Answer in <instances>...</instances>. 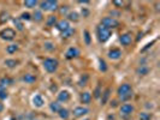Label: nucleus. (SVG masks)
<instances>
[{
	"mask_svg": "<svg viewBox=\"0 0 160 120\" xmlns=\"http://www.w3.org/2000/svg\"><path fill=\"white\" fill-rule=\"evenodd\" d=\"M117 95H118L120 101H123V102L129 101L132 97V88H131V85L128 84V83L120 84L118 90H117Z\"/></svg>",
	"mask_w": 160,
	"mask_h": 120,
	"instance_id": "f257e3e1",
	"label": "nucleus"
},
{
	"mask_svg": "<svg viewBox=\"0 0 160 120\" xmlns=\"http://www.w3.org/2000/svg\"><path fill=\"white\" fill-rule=\"evenodd\" d=\"M96 35H98V40L100 41L101 43H104V42L110 40V37H111V30L107 29V28H105L104 25L100 24L96 28Z\"/></svg>",
	"mask_w": 160,
	"mask_h": 120,
	"instance_id": "f03ea898",
	"label": "nucleus"
},
{
	"mask_svg": "<svg viewBox=\"0 0 160 120\" xmlns=\"http://www.w3.org/2000/svg\"><path fill=\"white\" fill-rule=\"evenodd\" d=\"M58 60L57 59H53V58H47L43 60V69L48 72V73H54L58 69Z\"/></svg>",
	"mask_w": 160,
	"mask_h": 120,
	"instance_id": "7ed1b4c3",
	"label": "nucleus"
},
{
	"mask_svg": "<svg viewBox=\"0 0 160 120\" xmlns=\"http://www.w3.org/2000/svg\"><path fill=\"white\" fill-rule=\"evenodd\" d=\"M40 8L42 11H56L58 10V1L54 0H47V1H40L39 2Z\"/></svg>",
	"mask_w": 160,
	"mask_h": 120,
	"instance_id": "20e7f679",
	"label": "nucleus"
},
{
	"mask_svg": "<svg viewBox=\"0 0 160 120\" xmlns=\"http://www.w3.org/2000/svg\"><path fill=\"white\" fill-rule=\"evenodd\" d=\"M101 25H104L105 28L111 30V29H114V28H118L119 22L113 17H105V18L101 19Z\"/></svg>",
	"mask_w": 160,
	"mask_h": 120,
	"instance_id": "39448f33",
	"label": "nucleus"
},
{
	"mask_svg": "<svg viewBox=\"0 0 160 120\" xmlns=\"http://www.w3.org/2000/svg\"><path fill=\"white\" fill-rule=\"evenodd\" d=\"M0 37L5 41H12L16 37V31L12 28H6L0 31Z\"/></svg>",
	"mask_w": 160,
	"mask_h": 120,
	"instance_id": "423d86ee",
	"label": "nucleus"
},
{
	"mask_svg": "<svg viewBox=\"0 0 160 120\" xmlns=\"http://www.w3.org/2000/svg\"><path fill=\"white\" fill-rule=\"evenodd\" d=\"M134 111H135V107H134L131 103H124L119 107L120 115H124V117L131 115V114L134 113Z\"/></svg>",
	"mask_w": 160,
	"mask_h": 120,
	"instance_id": "0eeeda50",
	"label": "nucleus"
},
{
	"mask_svg": "<svg viewBox=\"0 0 160 120\" xmlns=\"http://www.w3.org/2000/svg\"><path fill=\"white\" fill-rule=\"evenodd\" d=\"M89 113V109L88 108H86V107H76L75 109H73V117L75 118H82V117H84V115H87Z\"/></svg>",
	"mask_w": 160,
	"mask_h": 120,
	"instance_id": "6e6552de",
	"label": "nucleus"
},
{
	"mask_svg": "<svg viewBox=\"0 0 160 120\" xmlns=\"http://www.w3.org/2000/svg\"><path fill=\"white\" fill-rule=\"evenodd\" d=\"M119 42L123 46H129V45H131V42H132V36H131V34H129V32L122 34L119 37Z\"/></svg>",
	"mask_w": 160,
	"mask_h": 120,
	"instance_id": "1a4fd4ad",
	"label": "nucleus"
},
{
	"mask_svg": "<svg viewBox=\"0 0 160 120\" xmlns=\"http://www.w3.org/2000/svg\"><path fill=\"white\" fill-rule=\"evenodd\" d=\"M56 28L60 32H64L65 30H68V29L70 28V23H69V21H66V19H62V21H59V22L56 24Z\"/></svg>",
	"mask_w": 160,
	"mask_h": 120,
	"instance_id": "9d476101",
	"label": "nucleus"
},
{
	"mask_svg": "<svg viewBox=\"0 0 160 120\" xmlns=\"http://www.w3.org/2000/svg\"><path fill=\"white\" fill-rule=\"evenodd\" d=\"M80 55V50H78V48L76 47H71L69 48L68 50H66V59H73V58H77V56Z\"/></svg>",
	"mask_w": 160,
	"mask_h": 120,
	"instance_id": "9b49d317",
	"label": "nucleus"
},
{
	"mask_svg": "<svg viewBox=\"0 0 160 120\" xmlns=\"http://www.w3.org/2000/svg\"><path fill=\"white\" fill-rule=\"evenodd\" d=\"M70 100V93L68 90H62L58 94V102H68Z\"/></svg>",
	"mask_w": 160,
	"mask_h": 120,
	"instance_id": "f8f14e48",
	"label": "nucleus"
},
{
	"mask_svg": "<svg viewBox=\"0 0 160 120\" xmlns=\"http://www.w3.org/2000/svg\"><path fill=\"white\" fill-rule=\"evenodd\" d=\"M120 56H122V52L118 48H113L108 52V58L112 59V60H117V59H119Z\"/></svg>",
	"mask_w": 160,
	"mask_h": 120,
	"instance_id": "ddd939ff",
	"label": "nucleus"
},
{
	"mask_svg": "<svg viewBox=\"0 0 160 120\" xmlns=\"http://www.w3.org/2000/svg\"><path fill=\"white\" fill-rule=\"evenodd\" d=\"M80 100L83 104H89L90 103V101H92V94L88 93V91H84V93L81 94Z\"/></svg>",
	"mask_w": 160,
	"mask_h": 120,
	"instance_id": "4468645a",
	"label": "nucleus"
},
{
	"mask_svg": "<svg viewBox=\"0 0 160 120\" xmlns=\"http://www.w3.org/2000/svg\"><path fill=\"white\" fill-rule=\"evenodd\" d=\"M22 80L25 82L27 84H32L36 82V76L32 74V73H25L23 77H22Z\"/></svg>",
	"mask_w": 160,
	"mask_h": 120,
	"instance_id": "2eb2a0df",
	"label": "nucleus"
},
{
	"mask_svg": "<svg viewBox=\"0 0 160 120\" xmlns=\"http://www.w3.org/2000/svg\"><path fill=\"white\" fill-rule=\"evenodd\" d=\"M43 103H45V101H43V98H42L41 95H35L32 97V104H34L35 107L41 108V107L43 106Z\"/></svg>",
	"mask_w": 160,
	"mask_h": 120,
	"instance_id": "dca6fc26",
	"label": "nucleus"
},
{
	"mask_svg": "<svg viewBox=\"0 0 160 120\" xmlns=\"http://www.w3.org/2000/svg\"><path fill=\"white\" fill-rule=\"evenodd\" d=\"M136 73L138 76H147L149 73V67L146 65H140L136 69Z\"/></svg>",
	"mask_w": 160,
	"mask_h": 120,
	"instance_id": "f3484780",
	"label": "nucleus"
},
{
	"mask_svg": "<svg viewBox=\"0 0 160 120\" xmlns=\"http://www.w3.org/2000/svg\"><path fill=\"white\" fill-rule=\"evenodd\" d=\"M102 96H101V104H106L108 98H110V95H111V88H107L105 89L104 93H101Z\"/></svg>",
	"mask_w": 160,
	"mask_h": 120,
	"instance_id": "a211bd4d",
	"label": "nucleus"
},
{
	"mask_svg": "<svg viewBox=\"0 0 160 120\" xmlns=\"http://www.w3.org/2000/svg\"><path fill=\"white\" fill-rule=\"evenodd\" d=\"M58 114H59L60 119H63V120H68L69 119V117H70V112H69V109H66V108H64V107H62V108L59 109Z\"/></svg>",
	"mask_w": 160,
	"mask_h": 120,
	"instance_id": "6ab92c4d",
	"label": "nucleus"
},
{
	"mask_svg": "<svg viewBox=\"0 0 160 120\" xmlns=\"http://www.w3.org/2000/svg\"><path fill=\"white\" fill-rule=\"evenodd\" d=\"M60 108H62V104L59 103L58 101H53V102L49 103V109H51L53 113H58Z\"/></svg>",
	"mask_w": 160,
	"mask_h": 120,
	"instance_id": "aec40b11",
	"label": "nucleus"
},
{
	"mask_svg": "<svg viewBox=\"0 0 160 120\" xmlns=\"http://www.w3.org/2000/svg\"><path fill=\"white\" fill-rule=\"evenodd\" d=\"M66 17H68V19L69 21H71V22H78V19H80V15L77 13V12H69L68 15H66Z\"/></svg>",
	"mask_w": 160,
	"mask_h": 120,
	"instance_id": "412c9836",
	"label": "nucleus"
},
{
	"mask_svg": "<svg viewBox=\"0 0 160 120\" xmlns=\"http://www.w3.org/2000/svg\"><path fill=\"white\" fill-rule=\"evenodd\" d=\"M32 19L35 21V22H41L42 19H43V15H42V11H39V10H36L34 13H32Z\"/></svg>",
	"mask_w": 160,
	"mask_h": 120,
	"instance_id": "4be33fe9",
	"label": "nucleus"
},
{
	"mask_svg": "<svg viewBox=\"0 0 160 120\" xmlns=\"http://www.w3.org/2000/svg\"><path fill=\"white\" fill-rule=\"evenodd\" d=\"M73 34H75V29L70 26L68 30H65L64 32H62V37H63V39H69V37L73 36Z\"/></svg>",
	"mask_w": 160,
	"mask_h": 120,
	"instance_id": "5701e85b",
	"label": "nucleus"
},
{
	"mask_svg": "<svg viewBox=\"0 0 160 120\" xmlns=\"http://www.w3.org/2000/svg\"><path fill=\"white\" fill-rule=\"evenodd\" d=\"M58 23V19H57L56 16H49L47 18V21H46V24H47V26H56V24Z\"/></svg>",
	"mask_w": 160,
	"mask_h": 120,
	"instance_id": "b1692460",
	"label": "nucleus"
},
{
	"mask_svg": "<svg viewBox=\"0 0 160 120\" xmlns=\"http://www.w3.org/2000/svg\"><path fill=\"white\" fill-rule=\"evenodd\" d=\"M17 50H18V45H16V43L8 45V47H6V52H8V54H13V53H16Z\"/></svg>",
	"mask_w": 160,
	"mask_h": 120,
	"instance_id": "393cba45",
	"label": "nucleus"
},
{
	"mask_svg": "<svg viewBox=\"0 0 160 120\" xmlns=\"http://www.w3.org/2000/svg\"><path fill=\"white\" fill-rule=\"evenodd\" d=\"M23 4H24V6H25V7L34 8L35 6H36V5H38V4H39V2H38L36 0H25Z\"/></svg>",
	"mask_w": 160,
	"mask_h": 120,
	"instance_id": "a878e982",
	"label": "nucleus"
},
{
	"mask_svg": "<svg viewBox=\"0 0 160 120\" xmlns=\"http://www.w3.org/2000/svg\"><path fill=\"white\" fill-rule=\"evenodd\" d=\"M5 65L10 67V69H13V67H16L17 65H18V60H15V59H8V60H5Z\"/></svg>",
	"mask_w": 160,
	"mask_h": 120,
	"instance_id": "bb28decb",
	"label": "nucleus"
},
{
	"mask_svg": "<svg viewBox=\"0 0 160 120\" xmlns=\"http://www.w3.org/2000/svg\"><path fill=\"white\" fill-rule=\"evenodd\" d=\"M13 24L16 25V28L19 30V31H22L24 29V25H23V22L19 19V18H13Z\"/></svg>",
	"mask_w": 160,
	"mask_h": 120,
	"instance_id": "cd10ccee",
	"label": "nucleus"
},
{
	"mask_svg": "<svg viewBox=\"0 0 160 120\" xmlns=\"http://www.w3.org/2000/svg\"><path fill=\"white\" fill-rule=\"evenodd\" d=\"M8 97V93L6 88H4L2 85H0V100H6Z\"/></svg>",
	"mask_w": 160,
	"mask_h": 120,
	"instance_id": "c85d7f7f",
	"label": "nucleus"
},
{
	"mask_svg": "<svg viewBox=\"0 0 160 120\" xmlns=\"http://www.w3.org/2000/svg\"><path fill=\"white\" fill-rule=\"evenodd\" d=\"M8 21V13L6 11H2V12H0V24H4L6 23Z\"/></svg>",
	"mask_w": 160,
	"mask_h": 120,
	"instance_id": "c756f323",
	"label": "nucleus"
},
{
	"mask_svg": "<svg viewBox=\"0 0 160 120\" xmlns=\"http://www.w3.org/2000/svg\"><path fill=\"white\" fill-rule=\"evenodd\" d=\"M138 119L140 120H152V114H149V113H147V112H142V113H140Z\"/></svg>",
	"mask_w": 160,
	"mask_h": 120,
	"instance_id": "7c9ffc66",
	"label": "nucleus"
},
{
	"mask_svg": "<svg viewBox=\"0 0 160 120\" xmlns=\"http://www.w3.org/2000/svg\"><path fill=\"white\" fill-rule=\"evenodd\" d=\"M12 84V79H10L8 77H5V78H2V79L0 80V85H2L4 88L6 87V85H11Z\"/></svg>",
	"mask_w": 160,
	"mask_h": 120,
	"instance_id": "2f4dec72",
	"label": "nucleus"
},
{
	"mask_svg": "<svg viewBox=\"0 0 160 120\" xmlns=\"http://www.w3.org/2000/svg\"><path fill=\"white\" fill-rule=\"evenodd\" d=\"M19 19L23 22V21H30L32 19V15L30 13H28V12H23L21 17H19Z\"/></svg>",
	"mask_w": 160,
	"mask_h": 120,
	"instance_id": "473e14b6",
	"label": "nucleus"
},
{
	"mask_svg": "<svg viewBox=\"0 0 160 120\" xmlns=\"http://www.w3.org/2000/svg\"><path fill=\"white\" fill-rule=\"evenodd\" d=\"M87 79H88V76H87V74H83V76L81 77V79H80V82H78V84H80L81 87L86 85V83H87Z\"/></svg>",
	"mask_w": 160,
	"mask_h": 120,
	"instance_id": "72a5a7b5",
	"label": "nucleus"
},
{
	"mask_svg": "<svg viewBox=\"0 0 160 120\" xmlns=\"http://www.w3.org/2000/svg\"><path fill=\"white\" fill-rule=\"evenodd\" d=\"M99 63H100V70L102 72H106L107 71V66H106V63H105L102 59H100L99 60Z\"/></svg>",
	"mask_w": 160,
	"mask_h": 120,
	"instance_id": "f704fd0d",
	"label": "nucleus"
},
{
	"mask_svg": "<svg viewBox=\"0 0 160 120\" xmlns=\"http://www.w3.org/2000/svg\"><path fill=\"white\" fill-rule=\"evenodd\" d=\"M69 6H66V5H64V6H62V7L59 8V12H60V15H68L69 12Z\"/></svg>",
	"mask_w": 160,
	"mask_h": 120,
	"instance_id": "c9c22d12",
	"label": "nucleus"
},
{
	"mask_svg": "<svg viewBox=\"0 0 160 120\" xmlns=\"http://www.w3.org/2000/svg\"><path fill=\"white\" fill-rule=\"evenodd\" d=\"M101 93H102V91L100 90V85H98V87H96V89H95V91H94V97H95V98H99Z\"/></svg>",
	"mask_w": 160,
	"mask_h": 120,
	"instance_id": "e433bc0d",
	"label": "nucleus"
},
{
	"mask_svg": "<svg viewBox=\"0 0 160 120\" xmlns=\"http://www.w3.org/2000/svg\"><path fill=\"white\" fill-rule=\"evenodd\" d=\"M45 48L48 49V50H53V49H54V45H53L52 42H46V43H45Z\"/></svg>",
	"mask_w": 160,
	"mask_h": 120,
	"instance_id": "4c0bfd02",
	"label": "nucleus"
},
{
	"mask_svg": "<svg viewBox=\"0 0 160 120\" xmlns=\"http://www.w3.org/2000/svg\"><path fill=\"white\" fill-rule=\"evenodd\" d=\"M84 39H86V43L87 45H90V34H89V31H84Z\"/></svg>",
	"mask_w": 160,
	"mask_h": 120,
	"instance_id": "58836bf2",
	"label": "nucleus"
},
{
	"mask_svg": "<svg viewBox=\"0 0 160 120\" xmlns=\"http://www.w3.org/2000/svg\"><path fill=\"white\" fill-rule=\"evenodd\" d=\"M113 5L117 6V7H122L124 5V2L123 1H118V0H113Z\"/></svg>",
	"mask_w": 160,
	"mask_h": 120,
	"instance_id": "ea45409f",
	"label": "nucleus"
},
{
	"mask_svg": "<svg viewBox=\"0 0 160 120\" xmlns=\"http://www.w3.org/2000/svg\"><path fill=\"white\" fill-rule=\"evenodd\" d=\"M154 42H155V41H152L151 43H147V45H146V47L142 48V49H141V52H144V50H147L148 48H151V47H152V46H153V45H154Z\"/></svg>",
	"mask_w": 160,
	"mask_h": 120,
	"instance_id": "a19ab883",
	"label": "nucleus"
},
{
	"mask_svg": "<svg viewBox=\"0 0 160 120\" xmlns=\"http://www.w3.org/2000/svg\"><path fill=\"white\" fill-rule=\"evenodd\" d=\"M82 15H83V17H88L89 11L87 10V8H82Z\"/></svg>",
	"mask_w": 160,
	"mask_h": 120,
	"instance_id": "79ce46f5",
	"label": "nucleus"
},
{
	"mask_svg": "<svg viewBox=\"0 0 160 120\" xmlns=\"http://www.w3.org/2000/svg\"><path fill=\"white\" fill-rule=\"evenodd\" d=\"M78 4H89V1L88 0H80Z\"/></svg>",
	"mask_w": 160,
	"mask_h": 120,
	"instance_id": "37998d69",
	"label": "nucleus"
},
{
	"mask_svg": "<svg viewBox=\"0 0 160 120\" xmlns=\"http://www.w3.org/2000/svg\"><path fill=\"white\" fill-rule=\"evenodd\" d=\"M4 111V104L0 102V112H2Z\"/></svg>",
	"mask_w": 160,
	"mask_h": 120,
	"instance_id": "c03bdc74",
	"label": "nucleus"
}]
</instances>
